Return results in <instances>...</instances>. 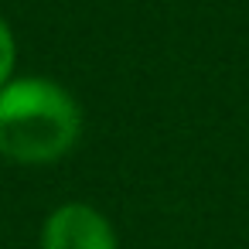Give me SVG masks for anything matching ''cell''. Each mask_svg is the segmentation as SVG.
Wrapping results in <instances>:
<instances>
[{
    "label": "cell",
    "mask_w": 249,
    "mask_h": 249,
    "mask_svg": "<svg viewBox=\"0 0 249 249\" xmlns=\"http://www.w3.org/2000/svg\"><path fill=\"white\" fill-rule=\"evenodd\" d=\"M82 133L79 103L52 79H11L0 89V154L14 164H52Z\"/></svg>",
    "instance_id": "6da1fadb"
},
{
    "label": "cell",
    "mask_w": 249,
    "mask_h": 249,
    "mask_svg": "<svg viewBox=\"0 0 249 249\" xmlns=\"http://www.w3.org/2000/svg\"><path fill=\"white\" fill-rule=\"evenodd\" d=\"M41 249H116V232L92 205L69 201L48 215L41 229Z\"/></svg>",
    "instance_id": "7a4b0ae2"
},
{
    "label": "cell",
    "mask_w": 249,
    "mask_h": 249,
    "mask_svg": "<svg viewBox=\"0 0 249 249\" xmlns=\"http://www.w3.org/2000/svg\"><path fill=\"white\" fill-rule=\"evenodd\" d=\"M14 58H18V48H14V35H11V24L0 14V89L11 82V72H14Z\"/></svg>",
    "instance_id": "3957f363"
}]
</instances>
